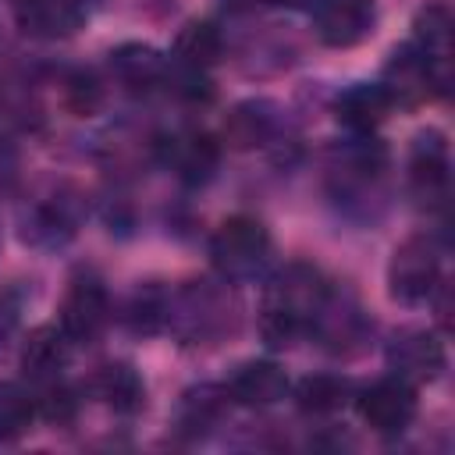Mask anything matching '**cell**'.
<instances>
[{"label":"cell","mask_w":455,"mask_h":455,"mask_svg":"<svg viewBox=\"0 0 455 455\" xmlns=\"http://www.w3.org/2000/svg\"><path fill=\"white\" fill-rule=\"evenodd\" d=\"M267 245H270L267 228L256 217H231L213 235V259L231 277H242V274H252L263 263Z\"/></svg>","instance_id":"1"},{"label":"cell","mask_w":455,"mask_h":455,"mask_svg":"<svg viewBox=\"0 0 455 455\" xmlns=\"http://www.w3.org/2000/svg\"><path fill=\"white\" fill-rule=\"evenodd\" d=\"M107 323V288L92 274H78L60 302V327L68 338H92Z\"/></svg>","instance_id":"2"},{"label":"cell","mask_w":455,"mask_h":455,"mask_svg":"<svg viewBox=\"0 0 455 455\" xmlns=\"http://www.w3.org/2000/svg\"><path fill=\"white\" fill-rule=\"evenodd\" d=\"M373 28V0H320L316 36L327 46H352Z\"/></svg>","instance_id":"3"},{"label":"cell","mask_w":455,"mask_h":455,"mask_svg":"<svg viewBox=\"0 0 455 455\" xmlns=\"http://www.w3.org/2000/svg\"><path fill=\"white\" fill-rule=\"evenodd\" d=\"M437 277V259L423 238H409L391 263V295L402 302H423Z\"/></svg>","instance_id":"4"},{"label":"cell","mask_w":455,"mask_h":455,"mask_svg":"<svg viewBox=\"0 0 455 455\" xmlns=\"http://www.w3.org/2000/svg\"><path fill=\"white\" fill-rule=\"evenodd\" d=\"M359 412L363 419L380 430V434H395L405 430V423L416 412V398L409 391L405 380H377L363 398H359Z\"/></svg>","instance_id":"5"},{"label":"cell","mask_w":455,"mask_h":455,"mask_svg":"<svg viewBox=\"0 0 455 455\" xmlns=\"http://www.w3.org/2000/svg\"><path fill=\"white\" fill-rule=\"evenodd\" d=\"M284 387H288V377L274 363H245L228 380V395L242 405H270L284 395Z\"/></svg>","instance_id":"6"},{"label":"cell","mask_w":455,"mask_h":455,"mask_svg":"<svg viewBox=\"0 0 455 455\" xmlns=\"http://www.w3.org/2000/svg\"><path fill=\"white\" fill-rule=\"evenodd\" d=\"M18 21L32 36H68L82 21L78 0H18Z\"/></svg>","instance_id":"7"},{"label":"cell","mask_w":455,"mask_h":455,"mask_svg":"<svg viewBox=\"0 0 455 455\" xmlns=\"http://www.w3.org/2000/svg\"><path fill=\"white\" fill-rule=\"evenodd\" d=\"M68 363V334L57 327H36L25 338L21 348V366L32 377H53Z\"/></svg>","instance_id":"8"},{"label":"cell","mask_w":455,"mask_h":455,"mask_svg":"<svg viewBox=\"0 0 455 455\" xmlns=\"http://www.w3.org/2000/svg\"><path fill=\"white\" fill-rule=\"evenodd\" d=\"M395 96L387 85H355L338 100V117L352 128H370L391 110Z\"/></svg>","instance_id":"9"},{"label":"cell","mask_w":455,"mask_h":455,"mask_svg":"<svg viewBox=\"0 0 455 455\" xmlns=\"http://www.w3.org/2000/svg\"><path fill=\"white\" fill-rule=\"evenodd\" d=\"M96 391H100L114 409H121V412H132V409L142 405V380H139V373H135L132 366H124V363L103 366V370L96 373Z\"/></svg>","instance_id":"10"},{"label":"cell","mask_w":455,"mask_h":455,"mask_svg":"<svg viewBox=\"0 0 455 455\" xmlns=\"http://www.w3.org/2000/svg\"><path fill=\"white\" fill-rule=\"evenodd\" d=\"M174 50H178V57H181L185 64L206 68V64H213V60L220 57L224 39H220V32H217L210 21H188V25L181 28Z\"/></svg>","instance_id":"11"},{"label":"cell","mask_w":455,"mask_h":455,"mask_svg":"<svg viewBox=\"0 0 455 455\" xmlns=\"http://www.w3.org/2000/svg\"><path fill=\"white\" fill-rule=\"evenodd\" d=\"M36 405L18 384H0V437H18L32 427Z\"/></svg>","instance_id":"12"},{"label":"cell","mask_w":455,"mask_h":455,"mask_svg":"<svg viewBox=\"0 0 455 455\" xmlns=\"http://www.w3.org/2000/svg\"><path fill=\"white\" fill-rule=\"evenodd\" d=\"M345 391L348 384L341 377H331V373H320V377H306L302 387H299V402L302 409H313V412H331L345 402Z\"/></svg>","instance_id":"13"},{"label":"cell","mask_w":455,"mask_h":455,"mask_svg":"<svg viewBox=\"0 0 455 455\" xmlns=\"http://www.w3.org/2000/svg\"><path fill=\"white\" fill-rule=\"evenodd\" d=\"M398 363V370L405 373H419V377H430L437 366H441V348L430 341V338H409L395 348L391 355Z\"/></svg>","instance_id":"14"},{"label":"cell","mask_w":455,"mask_h":455,"mask_svg":"<svg viewBox=\"0 0 455 455\" xmlns=\"http://www.w3.org/2000/svg\"><path fill=\"white\" fill-rule=\"evenodd\" d=\"M114 68H117L121 78H128V82H149V78L160 75V60H156V53L146 50V46H124V50H117V53H114Z\"/></svg>","instance_id":"15"},{"label":"cell","mask_w":455,"mask_h":455,"mask_svg":"<svg viewBox=\"0 0 455 455\" xmlns=\"http://www.w3.org/2000/svg\"><path fill=\"white\" fill-rule=\"evenodd\" d=\"M217 164V146L206 139V135H188V139H181V146H178V167L185 171V174H206L210 167Z\"/></svg>","instance_id":"16"},{"label":"cell","mask_w":455,"mask_h":455,"mask_svg":"<svg viewBox=\"0 0 455 455\" xmlns=\"http://www.w3.org/2000/svg\"><path fill=\"white\" fill-rule=\"evenodd\" d=\"M43 412H46L50 419H57V423L71 419V416H75V398H71V391H68V387H50V395H46V402H43Z\"/></svg>","instance_id":"17"},{"label":"cell","mask_w":455,"mask_h":455,"mask_svg":"<svg viewBox=\"0 0 455 455\" xmlns=\"http://www.w3.org/2000/svg\"><path fill=\"white\" fill-rule=\"evenodd\" d=\"M78 4H82V7H85V0H78Z\"/></svg>","instance_id":"18"}]
</instances>
